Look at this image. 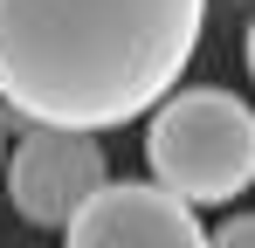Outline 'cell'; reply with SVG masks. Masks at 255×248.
Masks as SVG:
<instances>
[{
	"instance_id": "6da1fadb",
	"label": "cell",
	"mask_w": 255,
	"mask_h": 248,
	"mask_svg": "<svg viewBox=\"0 0 255 248\" xmlns=\"http://www.w3.org/2000/svg\"><path fill=\"white\" fill-rule=\"evenodd\" d=\"M207 0H0V104L28 124L118 131L186 76Z\"/></svg>"
},
{
	"instance_id": "5b68a950",
	"label": "cell",
	"mask_w": 255,
	"mask_h": 248,
	"mask_svg": "<svg viewBox=\"0 0 255 248\" xmlns=\"http://www.w3.org/2000/svg\"><path fill=\"white\" fill-rule=\"evenodd\" d=\"M207 248H255V221L249 214H228V221L207 235Z\"/></svg>"
},
{
	"instance_id": "3957f363",
	"label": "cell",
	"mask_w": 255,
	"mask_h": 248,
	"mask_svg": "<svg viewBox=\"0 0 255 248\" xmlns=\"http://www.w3.org/2000/svg\"><path fill=\"white\" fill-rule=\"evenodd\" d=\"M0 165H7V200L28 228H62L111 179L104 145L90 131H62V124H28Z\"/></svg>"
},
{
	"instance_id": "7a4b0ae2",
	"label": "cell",
	"mask_w": 255,
	"mask_h": 248,
	"mask_svg": "<svg viewBox=\"0 0 255 248\" xmlns=\"http://www.w3.org/2000/svg\"><path fill=\"white\" fill-rule=\"evenodd\" d=\"M145 165L152 186H166L186 207L242 200L255 179V118L249 104L221 83L200 90H166L145 124Z\"/></svg>"
},
{
	"instance_id": "8992f818",
	"label": "cell",
	"mask_w": 255,
	"mask_h": 248,
	"mask_svg": "<svg viewBox=\"0 0 255 248\" xmlns=\"http://www.w3.org/2000/svg\"><path fill=\"white\" fill-rule=\"evenodd\" d=\"M0 159H7V131H0Z\"/></svg>"
},
{
	"instance_id": "277c9868",
	"label": "cell",
	"mask_w": 255,
	"mask_h": 248,
	"mask_svg": "<svg viewBox=\"0 0 255 248\" xmlns=\"http://www.w3.org/2000/svg\"><path fill=\"white\" fill-rule=\"evenodd\" d=\"M62 235L69 248H207V228L193 221V207L152 179H104L62 221Z\"/></svg>"
}]
</instances>
